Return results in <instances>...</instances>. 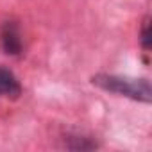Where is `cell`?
<instances>
[{
	"instance_id": "cell-1",
	"label": "cell",
	"mask_w": 152,
	"mask_h": 152,
	"mask_svg": "<svg viewBox=\"0 0 152 152\" xmlns=\"http://www.w3.org/2000/svg\"><path fill=\"white\" fill-rule=\"evenodd\" d=\"M93 84L100 86L102 90L140 100V102H150V84L145 79H129L120 75H95Z\"/></svg>"
},
{
	"instance_id": "cell-2",
	"label": "cell",
	"mask_w": 152,
	"mask_h": 152,
	"mask_svg": "<svg viewBox=\"0 0 152 152\" xmlns=\"http://www.w3.org/2000/svg\"><path fill=\"white\" fill-rule=\"evenodd\" d=\"M0 43L6 54L16 56L22 52V38H20V31L16 27L15 22H6L2 31H0Z\"/></svg>"
},
{
	"instance_id": "cell-3",
	"label": "cell",
	"mask_w": 152,
	"mask_h": 152,
	"mask_svg": "<svg viewBox=\"0 0 152 152\" xmlns=\"http://www.w3.org/2000/svg\"><path fill=\"white\" fill-rule=\"evenodd\" d=\"M22 93V86L16 81L15 73L0 68V95L2 97H18Z\"/></svg>"
},
{
	"instance_id": "cell-4",
	"label": "cell",
	"mask_w": 152,
	"mask_h": 152,
	"mask_svg": "<svg viewBox=\"0 0 152 152\" xmlns=\"http://www.w3.org/2000/svg\"><path fill=\"white\" fill-rule=\"evenodd\" d=\"M141 43L145 48L150 47V36H148V20H145L143 23V29H141Z\"/></svg>"
}]
</instances>
